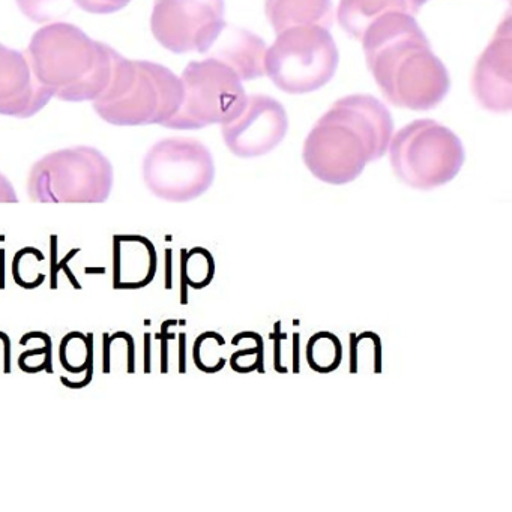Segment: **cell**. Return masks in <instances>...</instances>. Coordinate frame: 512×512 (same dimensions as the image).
Instances as JSON below:
<instances>
[{"label":"cell","instance_id":"cell-12","mask_svg":"<svg viewBox=\"0 0 512 512\" xmlns=\"http://www.w3.org/2000/svg\"><path fill=\"white\" fill-rule=\"evenodd\" d=\"M472 92L488 112L508 113L512 109L511 13H506L493 40L476 62Z\"/></svg>","mask_w":512,"mask_h":512},{"label":"cell","instance_id":"cell-33","mask_svg":"<svg viewBox=\"0 0 512 512\" xmlns=\"http://www.w3.org/2000/svg\"><path fill=\"white\" fill-rule=\"evenodd\" d=\"M5 289V250H0V290Z\"/></svg>","mask_w":512,"mask_h":512},{"label":"cell","instance_id":"cell-30","mask_svg":"<svg viewBox=\"0 0 512 512\" xmlns=\"http://www.w3.org/2000/svg\"><path fill=\"white\" fill-rule=\"evenodd\" d=\"M145 373H151V334L145 335Z\"/></svg>","mask_w":512,"mask_h":512},{"label":"cell","instance_id":"cell-10","mask_svg":"<svg viewBox=\"0 0 512 512\" xmlns=\"http://www.w3.org/2000/svg\"><path fill=\"white\" fill-rule=\"evenodd\" d=\"M224 0H155V40L176 55L206 53L226 28Z\"/></svg>","mask_w":512,"mask_h":512},{"label":"cell","instance_id":"cell-26","mask_svg":"<svg viewBox=\"0 0 512 512\" xmlns=\"http://www.w3.org/2000/svg\"><path fill=\"white\" fill-rule=\"evenodd\" d=\"M131 0H74V4L80 10L89 14H98V16H106V14H115L124 10Z\"/></svg>","mask_w":512,"mask_h":512},{"label":"cell","instance_id":"cell-28","mask_svg":"<svg viewBox=\"0 0 512 512\" xmlns=\"http://www.w3.org/2000/svg\"><path fill=\"white\" fill-rule=\"evenodd\" d=\"M110 334H104L103 340H104V374H110L112 373V368H110V341H109Z\"/></svg>","mask_w":512,"mask_h":512},{"label":"cell","instance_id":"cell-24","mask_svg":"<svg viewBox=\"0 0 512 512\" xmlns=\"http://www.w3.org/2000/svg\"><path fill=\"white\" fill-rule=\"evenodd\" d=\"M50 241H52V260H50V271H52V289H58V272L62 271V269H64L65 275H67L68 280H70V283L73 284V287H76L77 290L82 289L79 281H77V278L74 277L73 272H71L70 268H68V263L71 262V259H74L76 254L80 253V248H74V250H71L70 253H68L67 256L61 260V262H58V236L53 235L52 238H50Z\"/></svg>","mask_w":512,"mask_h":512},{"label":"cell","instance_id":"cell-35","mask_svg":"<svg viewBox=\"0 0 512 512\" xmlns=\"http://www.w3.org/2000/svg\"><path fill=\"white\" fill-rule=\"evenodd\" d=\"M85 272H86V274H106V268H100V269L86 268Z\"/></svg>","mask_w":512,"mask_h":512},{"label":"cell","instance_id":"cell-9","mask_svg":"<svg viewBox=\"0 0 512 512\" xmlns=\"http://www.w3.org/2000/svg\"><path fill=\"white\" fill-rule=\"evenodd\" d=\"M143 175L155 196L169 202H190L211 188L215 178L214 157L199 140L164 139L146 154Z\"/></svg>","mask_w":512,"mask_h":512},{"label":"cell","instance_id":"cell-4","mask_svg":"<svg viewBox=\"0 0 512 512\" xmlns=\"http://www.w3.org/2000/svg\"><path fill=\"white\" fill-rule=\"evenodd\" d=\"M181 77L164 65L130 61L115 52L112 77L94 110L107 124L118 127L164 125L181 107Z\"/></svg>","mask_w":512,"mask_h":512},{"label":"cell","instance_id":"cell-25","mask_svg":"<svg viewBox=\"0 0 512 512\" xmlns=\"http://www.w3.org/2000/svg\"><path fill=\"white\" fill-rule=\"evenodd\" d=\"M58 0H17L22 13L35 23H44L52 19V8Z\"/></svg>","mask_w":512,"mask_h":512},{"label":"cell","instance_id":"cell-27","mask_svg":"<svg viewBox=\"0 0 512 512\" xmlns=\"http://www.w3.org/2000/svg\"><path fill=\"white\" fill-rule=\"evenodd\" d=\"M176 323H178L176 320H167V322H164L163 326H161V334H157V340L163 341V350H161V356H163L161 373H167V371H169V368H167V341L175 338V335L167 332V328H169L170 325H176Z\"/></svg>","mask_w":512,"mask_h":512},{"label":"cell","instance_id":"cell-3","mask_svg":"<svg viewBox=\"0 0 512 512\" xmlns=\"http://www.w3.org/2000/svg\"><path fill=\"white\" fill-rule=\"evenodd\" d=\"M115 52L76 25L56 22L35 32L26 55L35 77L55 98L83 103L97 100L109 85Z\"/></svg>","mask_w":512,"mask_h":512},{"label":"cell","instance_id":"cell-16","mask_svg":"<svg viewBox=\"0 0 512 512\" xmlns=\"http://www.w3.org/2000/svg\"><path fill=\"white\" fill-rule=\"evenodd\" d=\"M428 0H340L337 19L341 29L361 41L371 23L389 13L415 16Z\"/></svg>","mask_w":512,"mask_h":512},{"label":"cell","instance_id":"cell-6","mask_svg":"<svg viewBox=\"0 0 512 512\" xmlns=\"http://www.w3.org/2000/svg\"><path fill=\"white\" fill-rule=\"evenodd\" d=\"M338 62L337 44L328 28L296 26L277 34L266 49L265 76L286 94H310L334 79Z\"/></svg>","mask_w":512,"mask_h":512},{"label":"cell","instance_id":"cell-20","mask_svg":"<svg viewBox=\"0 0 512 512\" xmlns=\"http://www.w3.org/2000/svg\"><path fill=\"white\" fill-rule=\"evenodd\" d=\"M94 334H82V332H70L61 341V364L65 370L73 374H80L88 370L89 365H94V346H92Z\"/></svg>","mask_w":512,"mask_h":512},{"label":"cell","instance_id":"cell-34","mask_svg":"<svg viewBox=\"0 0 512 512\" xmlns=\"http://www.w3.org/2000/svg\"><path fill=\"white\" fill-rule=\"evenodd\" d=\"M166 257H167V280H166V287L167 289H170L172 287V278H170V268H172V251L167 250L166 251Z\"/></svg>","mask_w":512,"mask_h":512},{"label":"cell","instance_id":"cell-29","mask_svg":"<svg viewBox=\"0 0 512 512\" xmlns=\"http://www.w3.org/2000/svg\"><path fill=\"white\" fill-rule=\"evenodd\" d=\"M13 190H11L10 184L7 179L0 175V199L10 200L13 199Z\"/></svg>","mask_w":512,"mask_h":512},{"label":"cell","instance_id":"cell-23","mask_svg":"<svg viewBox=\"0 0 512 512\" xmlns=\"http://www.w3.org/2000/svg\"><path fill=\"white\" fill-rule=\"evenodd\" d=\"M230 367L236 373H251V371L263 370V340L262 337H257L256 346L248 347V349L239 350L235 352L230 358Z\"/></svg>","mask_w":512,"mask_h":512},{"label":"cell","instance_id":"cell-15","mask_svg":"<svg viewBox=\"0 0 512 512\" xmlns=\"http://www.w3.org/2000/svg\"><path fill=\"white\" fill-rule=\"evenodd\" d=\"M212 56L236 71L242 82L265 76L266 43L242 28H224Z\"/></svg>","mask_w":512,"mask_h":512},{"label":"cell","instance_id":"cell-1","mask_svg":"<svg viewBox=\"0 0 512 512\" xmlns=\"http://www.w3.org/2000/svg\"><path fill=\"white\" fill-rule=\"evenodd\" d=\"M361 43L368 70L392 106L427 112L445 100L451 88L448 70L415 16L386 14L368 26Z\"/></svg>","mask_w":512,"mask_h":512},{"label":"cell","instance_id":"cell-22","mask_svg":"<svg viewBox=\"0 0 512 512\" xmlns=\"http://www.w3.org/2000/svg\"><path fill=\"white\" fill-rule=\"evenodd\" d=\"M226 344L218 332H203L197 337L193 347V359L196 367L203 373H218L226 365V359L217 352Z\"/></svg>","mask_w":512,"mask_h":512},{"label":"cell","instance_id":"cell-21","mask_svg":"<svg viewBox=\"0 0 512 512\" xmlns=\"http://www.w3.org/2000/svg\"><path fill=\"white\" fill-rule=\"evenodd\" d=\"M43 262L44 254L37 248H22L13 260L14 281L23 289H37L46 281V274L38 269Z\"/></svg>","mask_w":512,"mask_h":512},{"label":"cell","instance_id":"cell-11","mask_svg":"<svg viewBox=\"0 0 512 512\" xmlns=\"http://www.w3.org/2000/svg\"><path fill=\"white\" fill-rule=\"evenodd\" d=\"M289 130L280 101L269 95H250L232 121L221 125L224 143L239 158H257L274 151Z\"/></svg>","mask_w":512,"mask_h":512},{"label":"cell","instance_id":"cell-17","mask_svg":"<svg viewBox=\"0 0 512 512\" xmlns=\"http://www.w3.org/2000/svg\"><path fill=\"white\" fill-rule=\"evenodd\" d=\"M265 13L275 34L296 26H323L334 23L332 0H266Z\"/></svg>","mask_w":512,"mask_h":512},{"label":"cell","instance_id":"cell-19","mask_svg":"<svg viewBox=\"0 0 512 512\" xmlns=\"http://www.w3.org/2000/svg\"><path fill=\"white\" fill-rule=\"evenodd\" d=\"M343 361L340 338L328 331L316 332L307 343V362L316 373L328 374L337 370Z\"/></svg>","mask_w":512,"mask_h":512},{"label":"cell","instance_id":"cell-7","mask_svg":"<svg viewBox=\"0 0 512 512\" xmlns=\"http://www.w3.org/2000/svg\"><path fill=\"white\" fill-rule=\"evenodd\" d=\"M181 82L184 88L181 107L163 125L170 130H200L226 124L238 115L247 100L241 77L215 56L190 62Z\"/></svg>","mask_w":512,"mask_h":512},{"label":"cell","instance_id":"cell-14","mask_svg":"<svg viewBox=\"0 0 512 512\" xmlns=\"http://www.w3.org/2000/svg\"><path fill=\"white\" fill-rule=\"evenodd\" d=\"M113 287L116 290L142 289L155 278L158 254L143 236L116 235L113 239Z\"/></svg>","mask_w":512,"mask_h":512},{"label":"cell","instance_id":"cell-13","mask_svg":"<svg viewBox=\"0 0 512 512\" xmlns=\"http://www.w3.org/2000/svg\"><path fill=\"white\" fill-rule=\"evenodd\" d=\"M53 98L55 92L35 77L28 55L0 44V115L32 118Z\"/></svg>","mask_w":512,"mask_h":512},{"label":"cell","instance_id":"cell-8","mask_svg":"<svg viewBox=\"0 0 512 512\" xmlns=\"http://www.w3.org/2000/svg\"><path fill=\"white\" fill-rule=\"evenodd\" d=\"M110 161L91 146L62 149L32 167V196L47 202H103L112 190Z\"/></svg>","mask_w":512,"mask_h":512},{"label":"cell","instance_id":"cell-32","mask_svg":"<svg viewBox=\"0 0 512 512\" xmlns=\"http://www.w3.org/2000/svg\"><path fill=\"white\" fill-rule=\"evenodd\" d=\"M272 337L277 338V362H275V367H277V371H280V373H286L287 368L286 367L283 368L280 365V343H281V340H283V338H286V334L272 335Z\"/></svg>","mask_w":512,"mask_h":512},{"label":"cell","instance_id":"cell-2","mask_svg":"<svg viewBox=\"0 0 512 512\" xmlns=\"http://www.w3.org/2000/svg\"><path fill=\"white\" fill-rule=\"evenodd\" d=\"M394 121L385 104L371 95L338 100L314 125L305 139V166L325 184L346 185L368 163L388 152Z\"/></svg>","mask_w":512,"mask_h":512},{"label":"cell","instance_id":"cell-18","mask_svg":"<svg viewBox=\"0 0 512 512\" xmlns=\"http://www.w3.org/2000/svg\"><path fill=\"white\" fill-rule=\"evenodd\" d=\"M215 277L214 256L206 248L194 247L181 251V304L187 305V287L205 289Z\"/></svg>","mask_w":512,"mask_h":512},{"label":"cell","instance_id":"cell-5","mask_svg":"<svg viewBox=\"0 0 512 512\" xmlns=\"http://www.w3.org/2000/svg\"><path fill=\"white\" fill-rule=\"evenodd\" d=\"M395 176L413 190H434L448 184L464 164V146L457 134L430 119L401 128L388 146Z\"/></svg>","mask_w":512,"mask_h":512},{"label":"cell","instance_id":"cell-31","mask_svg":"<svg viewBox=\"0 0 512 512\" xmlns=\"http://www.w3.org/2000/svg\"><path fill=\"white\" fill-rule=\"evenodd\" d=\"M185 340H187V335L182 332L179 335V341H181V349H179V353H181V358H179V373H185Z\"/></svg>","mask_w":512,"mask_h":512}]
</instances>
